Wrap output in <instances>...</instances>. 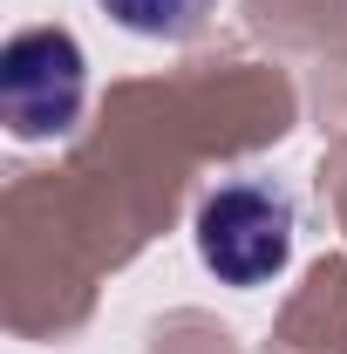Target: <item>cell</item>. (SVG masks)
<instances>
[{
  "label": "cell",
  "instance_id": "obj_3",
  "mask_svg": "<svg viewBox=\"0 0 347 354\" xmlns=\"http://www.w3.org/2000/svg\"><path fill=\"white\" fill-rule=\"evenodd\" d=\"M109 7V21L116 28H130V35H150V41H184L205 14H212L218 0H102Z\"/></svg>",
  "mask_w": 347,
  "mask_h": 354
},
{
  "label": "cell",
  "instance_id": "obj_1",
  "mask_svg": "<svg viewBox=\"0 0 347 354\" xmlns=\"http://www.w3.org/2000/svg\"><path fill=\"white\" fill-rule=\"evenodd\" d=\"M198 259L225 286H265L293 259V198L265 177H232L198 205Z\"/></svg>",
  "mask_w": 347,
  "mask_h": 354
},
{
  "label": "cell",
  "instance_id": "obj_2",
  "mask_svg": "<svg viewBox=\"0 0 347 354\" xmlns=\"http://www.w3.org/2000/svg\"><path fill=\"white\" fill-rule=\"evenodd\" d=\"M0 102L14 136H68L88 102V62L68 28H28L0 55Z\"/></svg>",
  "mask_w": 347,
  "mask_h": 354
}]
</instances>
